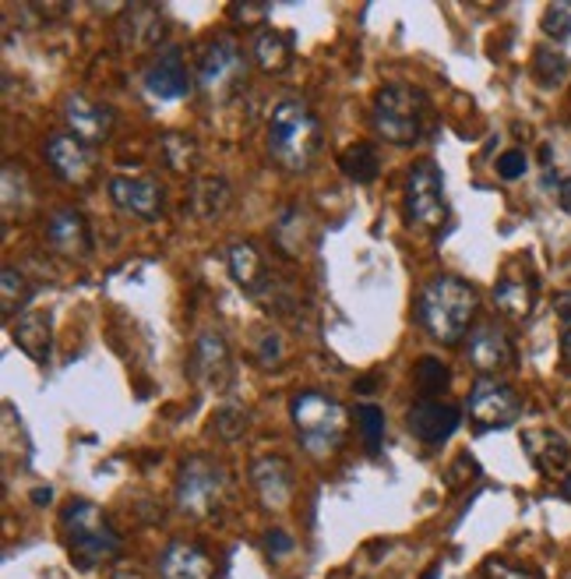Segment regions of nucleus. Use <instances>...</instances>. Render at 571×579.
<instances>
[{
	"instance_id": "obj_16",
	"label": "nucleus",
	"mask_w": 571,
	"mask_h": 579,
	"mask_svg": "<svg viewBox=\"0 0 571 579\" xmlns=\"http://www.w3.org/2000/svg\"><path fill=\"white\" fill-rule=\"evenodd\" d=\"M254 492H258L265 509H286L293 498V467L286 456H262L251 467Z\"/></svg>"
},
{
	"instance_id": "obj_36",
	"label": "nucleus",
	"mask_w": 571,
	"mask_h": 579,
	"mask_svg": "<svg viewBox=\"0 0 571 579\" xmlns=\"http://www.w3.org/2000/svg\"><path fill=\"white\" fill-rule=\"evenodd\" d=\"M216 424H219V435H222V438H236V435L247 427V410H240V407L222 410Z\"/></svg>"
},
{
	"instance_id": "obj_39",
	"label": "nucleus",
	"mask_w": 571,
	"mask_h": 579,
	"mask_svg": "<svg viewBox=\"0 0 571 579\" xmlns=\"http://www.w3.org/2000/svg\"><path fill=\"white\" fill-rule=\"evenodd\" d=\"M230 14L233 19H240L236 25H258V22H265L268 19V4H233L230 8Z\"/></svg>"
},
{
	"instance_id": "obj_40",
	"label": "nucleus",
	"mask_w": 571,
	"mask_h": 579,
	"mask_svg": "<svg viewBox=\"0 0 571 579\" xmlns=\"http://www.w3.org/2000/svg\"><path fill=\"white\" fill-rule=\"evenodd\" d=\"M265 552L272 555V558L290 555V552H293V538H290L286 530H268V533H265Z\"/></svg>"
},
{
	"instance_id": "obj_23",
	"label": "nucleus",
	"mask_w": 571,
	"mask_h": 579,
	"mask_svg": "<svg viewBox=\"0 0 571 579\" xmlns=\"http://www.w3.org/2000/svg\"><path fill=\"white\" fill-rule=\"evenodd\" d=\"M533 304H536V279L533 276L508 273L498 279V287H494V307H498L501 315L522 322L533 315Z\"/></svg>"
},
{
	"instance_id": "obj_17",
	"label": "nucleus",
	"mask_w": 571,
	"mask_h": 579,
	"mask_svg": "<svg viewBox=\"0 0 571 579\" xmlns=\"http://www.w3.org/2000/svg\"><path fill=\"white\" fill-rule=\"evenodd\" d=\"M167 11L156 4H134L127 8L124 22H120V43L127 50H156L167 39Z\"/></svg>"
},
{
	"instance_id": "obj_27",
	"label": "nucleus",
	"mask_w": 571,
	"mask_h": 579,
	"mask_svg": "<svg viewBox=\"0 0 571 579\" xmlns=\"http://www.w3.org/2000/svg\"><path fill=\"white\" fill-rule=\"evenodd\" d=\"M230 198H233V191L222 177H202V181H194L187 205L198 219H219L230 209Z\"/></svg>"
},
{
	"instance_id": "obj_6",
	"label": "nucleus",
	"mask_w": 571,
	"mask_h": 579,
	"mask_svg": "<svg viewBox=\"0 0 571 579\" xmlns=\"http://www.w3.org/2000/svg\"><path fill=\"white\" fill-rule=\"evenodd\" d=\"M227 467L216 463L212 456H191L177 478V509L194 519L212 516L227 498Z\"/></svg>"
},
{
	"instance_id": "obj_15",
	"label": "nucleus",
	"mask_w": 571,
	"mask_h": 579,
	"mask_svg": "<svg viewBox=\"0 0 571 579\" xmlns=\"http://www.w3.org/2000/svg\"><path fill=\"white\" fill-rule=\"evenodd\" d=\"M42 156H47L50 170L64 184L85 188L88 181H93V156H88V145H82L74 135H50Z\"/></svg>"
},
{
	"instance_id": "obj_10",
	"label": "nucleus",
	"mask_w": 571,
	"mask_h": 579,
	"mask_svg": "<svg viewBox=\"0 0 571 579\" xmlns=\"http://www.w3.org/2000/svg\"><path fill=\"white\" fill-rule=\"evenodd\" d=\"M191 375L198 378L205 389H216V393H222L233 382V350L219 329H205L194 339Z\"/></svg>"
},
{
	"instance_id": "obj_20",
	"label": "nucleus",
	"mask_w": 571,
	"mask_h": 579,
	"mask_svg": "<svg viewBox=\"0 0 571 579\" xmlns=\"http://www.w3.org/2000/svg\"><path fill=\"white\" fill-rule=\"evenodd\" d=\"M47 241L64 258H85L93 251V233L78 209H57L47 222Z\"/></svg>"
},
{
	"instance_id": "obj_13",
	"label": "nucleus",
	"mask_w": 571,
	"mask_h": 579,
	"mask_svg": "<svg viewBox=\"0 0 571 579\" xmlns=\"http://www.w3.org/2000/svg\"><path fill=\"white\" fill-rule=\"evenodd\" d=\"M191 71L184 64V50L180 47H162L156 61L145 68V88L156 99H184L191 96Z\"/></svg>"
},
{
	"instance_id": "obj_42",
	"label": "nucleus",
	"mask_w": 571,
	"mask_h": 579,
	"mask_svg": "<svg viewBox=\"0 0 571 579\" xmlns=\"http://www.w3.org/2000/svg\"><path fill=\"white\" fill-rule=\"evenodd\" d=\"M558 202H561V209H564V213H571V177L558 181Z\"/></svg>"
},
{
	"instance_id": "obj_37",
	"label": "nucleus",
	"mask_w": 571,
	"mask_h": 579,
	"mask_svg": "<svg viewBox=\"0 0 571 579\" xmlns=\"http://www.w3.org/2000/svg\"><path fill=\"white\" fill-rule=\"evenodd\" d=\"M282 353H286V343H282V336L279 333H265L262 336V347H258V361L265 367H276L282 361Z\"/></svg>"
},
{
	"instance_id": "obj_18",
	"label": "nucleus",
	"mask_w": 571,
	"mask_h": 579,
	"mask_svg": "<svg viewBox=\"0 0 571 579\" xmlns=\"http://www.w3.org/2000/svg\"><path fill=\"white\" fill-rule=\"evenodd\" d=\"M110 198L117 209H124L138 219H156L162 213V188L148 177H113Z\"/></svg>"
},
{
	"instance_id": "obj_12",
	"label": "nucleus",
	"mask_w": 571,
	"mask_h": 579,
	"mask_svg": "<svg viewBox=\"0 0 571 579\" xmlns=\"http://www.w3.org/2000/svg\"><path fill=\"white\" fill-rule=\"evenodd\" d=\"M117 113L107 102H96L82 93H71L64 99V124H68V135H74L82 145H99L110 138Z\"/></svg>"
},
{
	"instance_id": "obj_38",
	"label": "nucleus",
	"mask_w": 571,
	"mask_h": 579,
	"mask_svg": "<svg viewBox=\"0 0 571 579\" xmlns=\"http://www.w3.org/2000/svg\"><path fill=\"white\" fill-rule=\"evenodd\" d=\"M484 576L487 579H536L533 572H525L519 566H508V562H501V558H490L484 566Z\"/></svg>"
},
{
	"instance_id": "obj_46",
	"label": "nucleus",
	"mask_w": 571,
	"mask_h": 579,
	"mask_svg": "<svg viewBox=\"0 0 571 579\" xmlns=\"http://www.w3.org/2000/svg\"><path fill=\"white\" fill-rule=\"evenodd\" d=\"M568 579H571V572H568Z\"/></svg>"
},
{
	"instance_id": "obj_35",
	"label": "nucleus",
	"mask_w": 571,
	"mask_h": 579,
	"mask_svg": "<svg viewBox=\"0 0 571 579\" xmlns=\"http://www.w3.org/2000/svg\"><path fill=\"white\" fill-rule=\"evenodd\" d=\"M525 170H530V156L522 148H508L498 159V177H505V181H519V177H525Z\"/></svg>"
},
{
	"instance_id": "obj_11",
	"label": "nucleus",
	"mask_w": 571,
	"mask_h": 579,
	"mask_svg": "<svg viewBox=\"0 0 571 579\" xmlns=\"http://www.w3.org/2000/svg\"><path fill=\"white\" fill-rule=\"evenodd\" d=\"M465 361H470L479 378H498V371L515 364V347L501 325L484 322L470 329V339H465Z\"/></svg>"
},
{
	"instance_id": "obj_2",
	"label": "nucleus",
	"mask_w": 571,
	"mask_h": 579,
	"mask_svg": "<svg viewBox=\"0 0 571 579\" xmlns=\"http://www.w3.org/2000/svg\"><path fill=\"white\" fill-rule=\"evenodd\" d=\"M321 153V121L304 99H282L268 117V156L282 170L307 173Z\"/></svg>"
},
{
	"instance_id": "obj_25",
	"label": "nucleus",
	"mask_w": 571,
	"mask_h": 579,
	"mask_svg": "<svg viewBox=\"0 0 571 579\" xmlns=\"http://www.w3.org/2000/svg\"><path fill=\"white\" fill-rule=\"evenodd\" d=\"M311 219L307 213L300 209V205H286V209L279 213L276 219V244L286 258H300L311 244Z\"/></svg>"
},
{
	"instance_id": "obj_14",
	"label": "nucleus",
	"mask_w": 571,
	"mask_h": 579,
	"mask_svg": "<svg viewBox=\"0 0 571 579\" xmlns=\"http://www.w3.org/2000/svg\"><path fill=\"white\" fill-rule=\"evenodd\" d=\"M405 424H410V432L424 445H441L459 432L462 418L452 403H441V399H420V403H413L410 413H405Z\"/></svg>"
},
{
	"instance_id": "obj_29",
	"label": "nucleus",
	"mask_w": 571,
	"mask_h": 579,
	"mask_svg": "<svg viewBox=\"0 0 571 579\" xmlns=\"http://www.w3.org/2000/svg\"><path fill=\"white\" fill-rule=\"evenodd\" d=\"M413 382H416V389L424 393V399H438L448 389V382H452V371L438 358H420L413 367Z\"/></svg>"
},
{
	"instance_id": "obj_31",
	"label": "nucleus",
	"mask_w": 571,
	"mask_h": 579,
	"mask_svg": "<svg viewBox=\"0 0 571 579\" xmlns=\"http://www.w3.org/2000/svg\"><path fill=\"white\" fill-rule=\"evenodd\" d=\"M356 432H360V438H364L367 453H378L385 442V410L374 403L356 407Z\"/></svg>"
},
{
	"instance_id": "obj_34",
	"label": "nucleus",
	"mask_w": 571,
	"mask_h": 579,
	"mask_svg": "<svg viewBox=\"0 0 571 579\" xmlns=\"http://www.w3.org/2000/svg\"><path fill=\"white\" fill-rule=\"evenodd\" d=\"M544 33L554 43H564L571 36V4H550L544 11Z\"/></svg>"
},
{
	"instance_id": "obj_19",
	"label": "nucleus",
	"mask_w": 571,
	"mask_h": 579,
	"mask_svg": "<svg viewBox=\"0 0 571 579\" xmlns=\"http://www.w3.org/2000/svg\"><path fill=\"white\" fill-rule=\"evenodd\" d=\"M522 449L530 456V463L539 473H547V478H558L571 463V445L561 432H554V427H533V432H525Z\"/></svg>"
},
{
	"instance_id": "obj_24",
	"label": "nucleus",
	"mask_w": 571,
	"mask_h": 579,
	"mask_svg": "<svg viewBox=\"0 0 571 579\" xmlns=\"http://www.w3.org/2000/svg\"><path fill=\"white\" fill-rule=\"evenodd\" d=\"M14 343L39 364H47L50 358V318L42 311H22L19 322H14Z\"/></svg>"
},
{
	"instance_id": "obj_30",
	"label": "nucleus",
	"mask_w": 571,
	"mask_h": 579,
	"mask_svg": "<svg viewBox=\"0 0 571 579\" xmlns=\"http://www.w3.org/2000/svg\"><path fill=\"white\" fill-rule=\"evenodd\" d=\"M568 71H571V64H568V57H564L561 50L539 47V50L533 53V74H536V82L544 85V88H558V85H564Z\"/></svg>"
},
{
	"instance_id": "obj_22",
	"label": "nucleus",
	"mask_w": 571,
	"mask_h": 579,
	"mask_svg": "<svg viewBox=\"0 0 571 579\" xmlns=\"http://www.w3.org/2000/svg\"><path fill=\"white\" fill-rule=\"evenodd\" d=\"M227 262H230V276L236 279L240 287L247 293H262L272 284V276H268V265L262 258V251L254 248L251 241H236L227 251Z\"/></svg>"
},
{
	"instance_id": "obj_1",
	"label": "nucleus",
	"mask_w": 571,
	"mask_h": 579,
	"mask_svg": "<svg viewBox=\"0 0 571 579\" xmlns=\"http://www.w3.org/2000/svg\"><path fill=\"white\" fill-rule=\"evenodd\" d=\"M479 307L476 290L459 276H434L430 284L420 290L416 301V322L424 325L427 336L441 347H459L465 333H470V322Z\"/></svg>"
},
{
	"instance_id": "obj_45",
	"label": "nucleus",
	"mask_w": 571,
	"mask_h": 579,
	"mask_svg": "<svg viewBox=\"0 0 571 579\" xmlns=\"http://www.w3.org/2000/svg\"><path fill=\"white\" fill-rule=\"evenodd\" d=\"M561 492H564V498L571 502V473H564V484H561Z\"/></svg>"
},
{
	"instance_id": "obj_9",
	"label": "nucleus",
	"mask_w": 571,
	"mask_h": 579,
	"mask_svg": "<svg viewBox=\"0 0 571 579\" xmlns=\"http://www.w3.org/2000/svg\"><path fill=\"white\" fill-rule=\"evenodd\" d=\"M405 216L416 227H441L448 219L445 177L434 159L413 162L410 177H405Z\"/></svg>"
},
{
	"instance_id": "obj_43",
	"label": "nucleus",
	"mask_w": 571,
	"mask_h": 579,
	"mask_svg": "<svg viewBox=\"0 0 571 579\" xmlns=\"http://www.w3.org/2000/svg\"><path fill=\"white\" fill-rule=\"evenodd\" d=\"M561 358L571 367V325H564V329H561Z\"/></svg>"
},
{
	"instance_id": "obj_5",
	"label": "nucleus",
	"mask_w": 571,
	"mask_h": 579,
	"mask_svg": "<svg viewBox=\"0 0 571 579\" xmlns=\"http://www.w3.org/2000/svg\"><path fill=\"white\" fill-rule=\"evenodd\" d=\"M290 418H293V427L300 435V445L318 459L339 453V445L345 442V427H350L345 407L339 403V399L325 396L318 389L300 393L290 403Z\"/></svg>"
},
{
	"instance_id": "obj_33",
	"label": "nucleus",
	"mask_w": 571,
	"mask_h": 579,
	"mask_svg": "<svg viewBox=\"0 0 571 579\" xmlns=\"http://www.w3.org/2000/svg\"><path fill=\"white\" fill-rule=\"evenodd\" d=\"M0 287H4V293H0V301H4V315H11L14 307H22L25 304V297H28V287H25V276L19 269H4V276H0Z\"/></svg>"
},
{
	"instance_id": "obj_7",
	"label": "nucleus",
	"mask_w": 571,
	"mask_h": 579,
	"mask_svg": "<svg viewBox=\"0 0 571 579\" xmlns=\"http://www.w3.org/2000/svg\"><path fill=\"white\" fill-rule=\"evenodd\" d=\"M244 79H247V57L240 50V43L233 36H216L202 53L198 85L208 96L227 99L244 88Z\"/></svg>"
},
{
	"instance_id": "obj_8",
	"label": "nucleus",
	"mask_w": 571,
	"mask_h": 579,
	"mask_svg": "<svg viewBox=\"0 0 571 579\" xmlns=\"http://www.w3.org/2000/svg\"><path fill=\"white\" fill-rule=\"evenodd\" d=\"M465 413H470L476 432H498V427H512L522 418V399L501 378H476L470 399H465Z\"/></svg>"
},
{
	"instance_id": "obj_28",
	"label": "nucleus",
	"mask_w": 571,
	"mask_h": 579,
	"mask_svg": "<svg viewBox=\"0 0 571 579\" xmlns=\"http://www.w3.org/2000/svg\"><path fill=\"white\" fill-rule=\"evenodd\" d=\"M339 170L350 177L353 184H370V181H378V173H381V156H378V148H374L370 142H356L350 148H342V156H339Z\"/></svg>"
},
{
	"instance_id": "obj_44",
	"label": "nucleus",
	"mask_w": 571,
	"mask_h": 579,
	"mask_svg": "<svg viewBox=\"0 0 571 579\" xmlns=\"http://www.w3.org/2000/svg\"><path fill=\"white\" fill-rule=\"evenodd\" d=\"M33 498H36V506H47V502H50V492H33Z\"/></svg>"
},
{
	"instance_id": "obj_4",
	"label": "nucleus",
	"mask_w": 571,
	"mask_h": 579,
	"mask_svg": "<svg viewBox=\"0 0 571 579\" xmlns=\"http://www.w3.org/2000/svg\"><path fill=\"white\" fill-rule=\"evenodd\" d=\"M60 523H64L71 562H78L82 569H96L102 562H113L120 555V547H124L120 533L110 527V519L88 498H74L64 509Z\"/></svg>"
},
{
	"instance_id": "obj_41",
	"label": "nucleus",
	"mask_w": 571,
	"mask_h": 579,
	"mask_svg": "<svg viewBox=\"0 0 571 579\" xmlns=\"http://www.w3.org/2000/svg\"><path fill=\"white\" fill-rule=\"evenodd\" d=\"M554 311H558V318H561L564 325H571V290L561 293L558 301H554Z\"/></svg>"
},
{
	"instance_id": "obj_32",
	"label": "nucleus",
	"mask_w": 571,
	"mask_h": 579,
	"mask_svg": "<svg viewBox=\"0 0 571 579\" xmlns=\"http://www.w3.org/2000/svg\"><path fill=\"white\" fill-rule=\"evenodd\" d=\"M162 156H167L170 170H191L194 159H198V148H194V142L187 135H177V131H170V135L162 138Z\"/></svg>"
},
{
	"instance_id": "obj_3",
	"label": "nucleus",
	"mask_w": 571,
	"mask_h": 579,
	"mask_svg": "<svg viewBox=\"0 0 571 579\" xmlns=\"http://www.w3.org/2000/svg\"><path fill=\"white\" fill-rule=\"evenodd\" d=\"M430 128V99L420 85L392 82L374 96V131L392 145H416Z\"/></svg>"
},
{
	"instance_id": "obj_26",
	"label": "nucleus",
	"mask_w": 571,
	"mask_h": 579,
	"mask_svg": "<svg viewBox=\"0 0 571 579\" xmlns=\"http://www.w3.org/2000/svg\"><path fill=\"white\" fill-rule=\"evenodd\" d=\"M254 64H258L265 74H282L293 64V36L279 33V28H265L254 39Z\"/></svg>"
},
{
	"instance_id": "obj_21",
	"label": "nucleus",
	"mask_w": 571,
	"mask_h": 579,
	"mask_svg": "<svg viewBox=\"0 0 571 579\" xmlns=\"http://www.w3.org/2000/svg\"><path fill=\"white\" fill-rule=\"evenodd\" d=\"M212 555L194 541H173L159 555V579H212Z\"/></svg>"
}]
</instances>
